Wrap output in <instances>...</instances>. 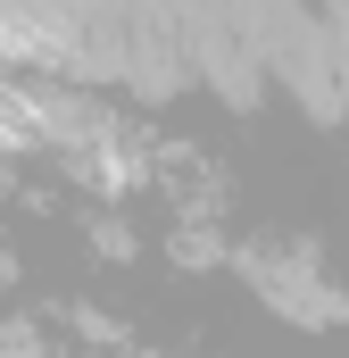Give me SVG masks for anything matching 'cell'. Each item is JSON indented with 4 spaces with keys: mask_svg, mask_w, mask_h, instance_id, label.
<instances>
[{
    "mask_svg": "<svg viewBox=\"0 0 349 358\" xmlns=\"http://www.w3.org/2000/svg\"><path fill=\"white\" fill-rule=\"evenodd\" d=\"M242 275L258 283V300H274L291 325H341V317H349V300L333 292L325 259H316V250H299V242H266V250H250Z\"/></svg>",
    "mask_w": 349,
    "mask_h": 358,
    "instance_id": "cell-1",
    "label": "cell"
}]
</instances>
